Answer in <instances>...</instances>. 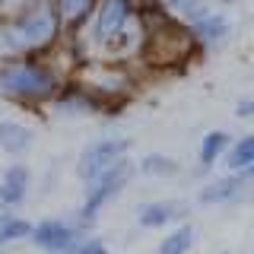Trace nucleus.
<instances>
[{"label": "nucleus", "mask_w": 254, "mask_h": 254, "mask_svg": "<svg viewBox=\"0 0 254 254\" xmlns=\"http://www.w3.org/2000/svg\"><path fill=\"white\" fill-rule=\"evenodd\" d=\"M64 42V26L54 0H19L10 13H0V61L48 58Z\"/></svg>", "instance_id": "1"}, {"label": "nucleus", "mask_w": 254, "mask_h": 254, "mask_svg": "<svg viewBox=\"0 0 254 254\" xmlns=\"http://www.w3.org/2000/svg\"><path fill=\"white\" fill-rule=\"evenodd\" d=\"M67 76L48 58H13L0 61V99L22 108H42L58 99Z\"/></svg>", "instance_id": "2"}, {"label": "nucleus", "mask_w": 254, "mask_h": 254, "mask_svg": "<svg viewBox=\"0 0 254 254\" xmlns=\"http://www.w3.org/2000/svg\"><path fill=\"white\" fill-rule=\"evenodd\" d=\"M89 45L105 54H140V19H137V0H99L92 19L86 22Z\"/></svg>", "instance_id": "3"}, {"label": "nucleus", "mask_w": 254, "mask_h": 254, "mask_svg": "<svg viewBox=\"0 0 254 254\" xmlns=\"http://www.w3.org/2000/svg\"><path fill=\"white\" fill-rule=\"evenodd\" d=\"M133 172H137V165H133V159H121V162H115L111 169H105L99 175V178H92V181H86V197H83V203H79V213H76V226L79 229H89L95 219L102 216V210L115 200L121 190L130 185V178H133Z\"/></svg>", "instance_id": "4"}, {"label": "nucleus", "mask_w": 254, "mask_h": 254, "mask_svg": "<svg viewBox=\"0 0 254 254\" xmlns=\"http://www.w3.org/2000/svg\"><path fill=\"white\" fill-rule=\"evenodd\" d=\"M83 235H86V229H79L76 222L61 219V216H48L42 222H32L29 242L42 254H73Z\"/></svg>", "instance_id": "5"}, {"label": "nucleus", "mask_w": 254, "mask_h": 254, "mask_svg": "<svg viewBox=\"0 0 254 254\" xmlns=\"http://www.w3.org/2000/svg\"><path fill=\"white\" fill-rule=\"evenodd\" d=\"M127 153H130V140L127 137H99V140H92L76 159V178L79 181L99 178L105 169H111L115 162H121Z\"/></svg>", "instance_id": "6"}, {"label": "nucleus", "mask_w": 254, "mask_h": 254, "mask_svg": "<svg viewBox=\"0 0 254 254\" xmlns=\"http://www.w3.org/2000/svg\"><path fill=\"white\" fill-rule=\"evenodd\" d=\"M32 190V172L26 162H10L3 172H0V206H6V210H16V206L26 203Z\"/></svg>", "instance_id": "7"}, {"label": "nucleus", "mask_w": 254, "mask_h": 254, "mask_svg": "<svg viewBox=\"0 0 254 254\" xmlns=\"http://www.w3.org/2000/svg\"><path fill=\"white\" fill-rule=\"evenodd\" d=\"M188 29H190V38H194L197 51H216V48H222L232 38V22L216 10L206 13L203 19H197L194 26H188Z\"/></svg>", "instance_id": "8"}, {"label": "nucleus", "mask_w": 254, "mask_h": 254, "mask_svg": "<svg viewBox=\"0 0 254 254\" xmlns=\"http://www.w3.org/2000/svg\"><path fill=\"white\" fill-rule=\"evenodd\" d=\"M54 111L58 115H67V118H83V115H95L99 108V102H95V95L86 89L83 83H76V79H67V83L61 86L58 99L51 102Z\"/></svg>", "instance_id": "9"}, {"label": "nucleus", "mask_w": 254, "mask_h": 254, "mask_svg": "<svg viewBox=\"0 0 254 254\" xmlns=\"http://www.w3.org/2000/svg\"><path fill=\"white\" fill-rule=\"evenodd\" d=\"M245 188H248V181H245L242 175H222V178L206 181V185L200 188L197 203H203V206H229V203H238L245 197Z\"/></svg>", "instance_id": "10"}, {"label": "nucleus", "mask_w": 254, "mask_h": 254, "mask_svg": "<svg viewBox=\"0 0 254 254\" xmlns=\"http://www.w3.org/2000/svg\"><path fill=\"white\" fill-rule=\"evenodd\" d=\"M35 146V130L29 124L16 121V118H3L0 121V149L13 159H22Z\"/></svg>", "instance_id": "11"}, {"label": "nucleus", "mask_w": 254, "mask_h": 254, "mask_svg": "<svg viewBox=\"0 0 254 254\" xmlns=\"http://www.w3.org/2000/svg\"><path fill=\"white\" fill-rule=\"evenodd\" d=\"M185 216V206L175 200H146L137 206V222L143 229H165Z\"/></svg>", "instance_id": "12"}, {"label": "nucleus", "mask_w": 254, "mask_h": 254, "mask_svg": "<svg viewBox=\"0 0 254 254\" xmlns=\"http://www.w3.org/2000/svg\"><path fill=\"white\" fill-rule=\"evenodd\" d=\"M54 6H58L64 35H76V32H83L86 22L92 19L99 0H54Z\"/></svg>", "instance_id": "13"}, {"label": "nucleus", "mask_w": 254, "mask_h": 254, "mask_svg": "<svg viewBox=\"0 0 254 254\" xmlns=\"http://www.w3.org/2000/svg\"><path fill=\"white\" fill-rule=\"evenodd\" d=\"M32 235V222L26 216H19L16 210L0 206V248H10V245L29 242Z\"/></svg>", "instance_id": "14"}, {"label": "nucleus", "mask_w": 254, "mask_h": 254, "mask_svg": "<svg viewBox=\"0 0 254 254\" xmlns=\"http://www.w3.org/2000/svg\"><path fill=\"white\" fill-rule=\"evenodd\" d=\"M229 146H232V133H226V130H210V133H203L200 149H197V165H200L203 172L213 169V165H216L219 159L226 156Z\"/></svg>", "instance_id": "15"}, {"label": "nucleus", "mask_w": 254, "mask_h": 254, "mask_svg": "<svg viewBox=\"0 0 254 254\" xmlns=\"http://www.w3.org/2000/svg\"><path fill=\"white\" fill-rule=\"evenodd\" d=\"M219 162L226 165V175H242L254 162V133H245V137L232 140V146L226 149V156Z\"/></svg>", "instance_id": "16"}, {"label": "nucleus", "mask_w": 254, "mask_h": 254, "mask_svg": "<svg viewBox=\"0 0 254 254\" xmlns=\"http://www.w3.org/2000/svg\"><path fill=\"white\" fill-rule=\"evenodd\" d=\"M194 242H197L194 226H190V222H178L169 235H162V242H159V254H190Z\"/></svg>", "instance_id": "17"}, {"label": "nucleus", "mask_w": 254, "mask_h": 254, "mask_svg": "<svg viewBox=\"0 0 254 254\" xmlns=\"http://www.w3.org/2000/svg\"><path fill=\"white\" fill-rule=\"evenodd\" d=\"M137 172H143L146 178H172V175L181 172V162L165 153H146L137 162Z\"/></svg>", "instance_id": "18"}, {"label": "nucleus", "mask_w": 254, "mask_h": 254, "mask_svg": "<svg viewBox=\"0 0 254 254\" xmlns=\"http://www.w3.org/2000/svg\"><path fill=\"white\" fill-rule=\"evenodd\" d=\"M73 254H108V245L102 242L99 235H83Z\"/></svg>", "instance_id": "19"}, {"label": "nucleus", "mask_w": 254, "mask_h": 254, "mask_svg": "<svg viewBox=\"0 0 254 254\" xmlns=\"http://www.w3.org/2000/svg\"><path fill=\"white\" fill-rule=\"evenodd\" d=\"M235 118H242V121H248V118H254V99H242L235 105Z\"/></svg>", "instance_id": "20"}, {"label": "nucleus", "mask_w": 254, "mask_h": 254, "mask_svg": "<svg viewBox=\"0 0 254 254\" xmlns=\"http://www.w3.org/2000/svg\"><path fill=\"white\" fill-rule=\"evenodd\" d=\"M242 178H245V181H254V162H251V165H248V169H245V172H242Z\"/></svg>", "instance_id": "21"}, {"label": "nucleus", "mask_w": 254, "mask_h": 254, "mask_svg": "<svg viewBox=\"0 0 254 254\" xmlns=\"http://www.w3.org/2000/svg\"><path fill=\"white\" fill-rule=\"evenodd\" d=\"M216 3H222V6H229V3H238V0H216Z\"/></svg>", "instance_id": "22"}, {"label": "nucleus", "mask_w": 254, "mask_h": 254, "mask_svg": "<svg viewBox=\"0 0 254 254\" xmlns=\"http://www.w3.org/2000/svg\"><path fill=\"white\" fill-rule=\"evenodd\" d=\"M3 6H6V0H0V13H3Z\"/></svg>", "instance_id": "23"}, {"label": "nucleus", "mask_w": 254, "mask_h": 254, "mask_svg": "<svg viewBox=\"0 0 254 254\" xmlns=\"http://www.w3.org/2000/svg\"><path fill=\"white\" fill-rule=\"evenodd\" d=\"M219 254H232V251H219Z\"/></svg>", "instance_id": "24"}, {"label": "nucleus", "mask_w": 254, "mask_h": 254, "mask_svg": "<svg viewBox=\"0 0 254 254\" xmlns=\"http://www.w3.org/2000/svg\"><path fill=\"white\" fill-rule=\"evenodd\" d=\"M0 254H6V251H3V248H0Z\"/></svg>", "instance_id": "25"}]
</instances>
